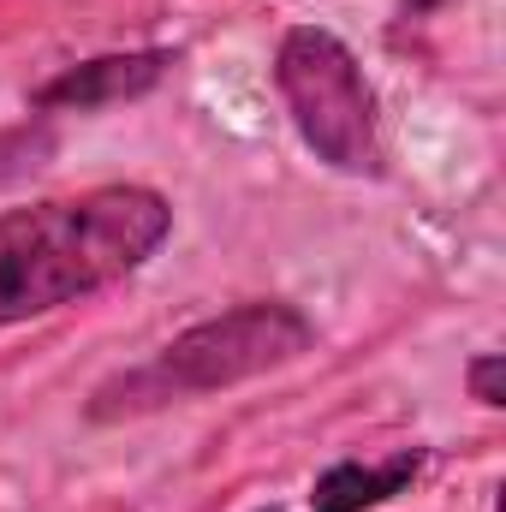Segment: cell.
Wrapping results in <instances>:
<instances>
[{"instance_id":"6da1fadb","label":"cell","mask_w":506,"mask_h":512,"mask_svg":"<svg viewBox=\"0 0 506 512\" xmlns=\"http://www.w3.org/2000/svg\"><path fill=\"white\" fill-rule=\"evenodd\" d=\"M173 209L149 185H96L0 215V328L66 310L137 274L167 245Z\"/></svg>"},{"instance_id":"7a4b0ae2","label":"cell","mask_w":506,"mask_h":512,"mask_svg":"<svg viewBox=\"0 0 506 512\" xmlns=\"http://www.w3.org/2000/svg\"><path fill=\"white\" fill-rule=\"evenodd\" d=\"M316 346V328L304 310L262 298V304H239L227 316H209L185 334H173L149 364L120 370L114 382H102L90 393V423H120V417H149L221 387L256 382L268 370L298 364Z\"/></svg>"},{"instance_id":"3957f363","label":"cell","mask_w":506,"mask_h":512,"mask_svg":"<svg viewBox=\"0 0 506 512\" xmlns=\"http://www.w3.org/2000/svg\"><path fill=\"white\" fill-rule=\"evenodd\" d=\"M274 84L298 137L316 149V161H328L334 173H376V90L340 36L316 24L286 30L274 54Z\"/></svg>"},{"instance_id":"277c9868","label":"cell","mask_w":506,"mask_h":512,"mask_svg":"<svg viewBox=\"0 0 506 512\" xmlns=\"http://www.w3.org/2000/svg\"><path fill=\"white\" fill-rule=\"evenodd\" d=\"M167 66H173L167 48L102 54V60L66 66V72L48 78L30 102H36V114H96V108H114V102H131V96H149V90L167 78Z\"/></svg>"},{"instance_id":"5b68a950","label":"cell","mask_w":506,"mask_h":512,"mask_svg":"<svg viewBox=\"0 0 506 512\" xmlns=\"http://www.w3.org/2000/svg\"><path fill=\"white\" fill-rule=\"evenodd\" d=\"M417 471H423V453H417V447H405V453H393V459H376V465L346 459V465H334V471L316 477L310 512H370V507H381L387 495H399Z\"/></svg>"},{"instance_id":"8992f818","label":"cell","mask_w":506,"mask_h":512,"mask_svg":"<svg viewBox=\"0 0 506 512\" xmlns=\"http://www.w3.org/2000/svg\"><path fill=\"white\" fill-rule=\"evenodd\" d=\"M54 149H60V137H54V126H48V120L6 126V131H0V191H6V185H18L24 173H36Z\"/></svg>"},{"instance_id":"52a82bcc","label":"cell","mask_w":506,"mask_h":512,"mask_svg":"<svg viewBox=\"0 0 506 512\" xmlns=\"http://www.w3.org/2000/svg\"><path fill=\"white\" fill-rule=\"evenodd\" d=\"M501 370H506V358L501 352H483L465 376H471V393H477V405H506V393H501Z\"/></svg>"}]
</instances>
